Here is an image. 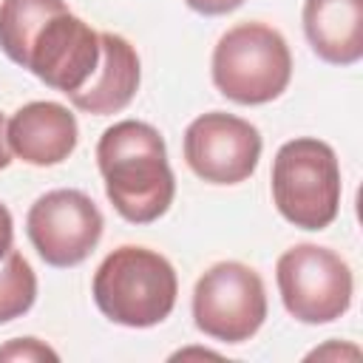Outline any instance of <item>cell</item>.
<instances>
[{
    "label": "cell",
    "instance_id": "cell-1",
    "mask_svg": "<svg viewBox=\"0 0 363 363\" xmlns=\"http://www.w3.org/2000/svg\"><path fill=\"white\" fill-rule=\"evenodd\" d=\"M0 48L65 96L88 85L102 57L99 34L71 14L65 0H3Z\"/></svg>",
    "mask_w": 363,
    "mask_h": 363
},
{
    "label": "cell",
    "instance_id": "cell-2",
    "mask_svg": "<svg viewBox=\"0 0 363 363\" xmlns=\"http://www.w3.org/2000/svg\"><path fill=\"white\" fill-rule=\"evenodd\" d=\"M96 164L105 196L125 221L150 224L170 210L176 179L164 139L153 125L139 119L113 122L96 142Z\"/></svg>",
    "mask_w": 363,
    "mask_h": 363
},
{
    "label": "cell",
    "instance_id": "cell-3",
    "mask_svg": "<svg viewBox=\"0 0 363 363\" xmlns=\"http://www.w3.org/2000/svg\"><path fill=\"white\" fill-rule=\"evenodd\" d=\"M91 289L96 309L108 320L130 329H147L173 312L179 281L164 255L125 244L102 258Z\"/></svg>",
    "mask_w": 363,
    "mask_h": 363
},
{
    "label": "cell",
    "instance_id": "cell-4",
    "mask_svg": "<svg viewBox=\"0 0 363 363\" xmlns=\"http://www.w3.org/2000/svg\"><path fill=\"white\" fill-rule=\"evenodd\" d=\"M340 164L332 145L298 136L278 147L272 159V201L278 213L301 230H323L340 210Z\"/></svg>",
    "mask_w": 363,
    "mask_h": 363
},
{
    "label": "cell",
    "instance_id": "cell-5",
    "mask_svg": "<svg viewBox=\"0 0 363 363\" xmlns=\"http://www.w3.org/2000/svg\"><path fill=\"white\" fill-rule=\"evenodd\" d=\"M292 79L286 40L264 23L233 26L213 48V82L238 105L278 99Z\"/></svg>",
    "mask_w": 363,
    "mask_h": 363
},
{
    "label": "cell",
    "instance_id": "cell-6",
    "mask_svg": "<svg viewBox=\"0 0 363 363\" xmlns=\"http://www.w3.org/2000/svg\"><path fill=\"white\" fill-rule=\"evenodd\" d=\"M286 312L301 323H332L352 306V269L329 247L295 244L275 264Z\"/></svg>",
    "mask_w": 363,
    "mask_h": 363
},
{
    "label": "cell",
    "instance_id": "cell-7",
    "mask_svg": "<svg viewBox=\"0 0 363 363\" xmlns=\"http://www.w3.org/2000/svg\"><path fill=\"white\" fill-rule=\"evenodd\" d=\"M267 318L261 275L241 261L213 264L193 289V320L199 332L221 343L250 340Z\"/></svg>",
    "mask_w": 363,
    "mask_h": 363
},
{
    "label": "cell",
    "instance_id": "cell-8",
    "mask_svg": "<svg viewBox=\"0 0 363 363\" xmlns=\"http://www.w3.org/2000/svg\"><path fill=\"white\" fill-rule=\"evenodd\" d=\"M105 218L99 207L74 187H60L40 196L26 216V233L37 255L51 267L82 264L102 238Z\"/></svg>",
    "mask_w": 363,
    "mask_h": 363
},
{
    "label": "cell",
    "instance_id": "cell-9",
    "mask_svg": "<svg viewBox=\"0 0 363 363\" xmlns=\"http://www.w3.org/2000/svg\"><path fill=\"white\" fill-rule=\"evenodd\" d=\"M184 159L190 170L210 184H238L258 167L261 133L241 116L210 111L187 125Z\"/></svg>",
    "mask_w": 363,
    "mask_h": 363
},
{
    "label": "cell",
    "instance_id": "cell-10",
    "mask_svg": "<svg viewBox=\"0 0 363 363\" xmlns=\"http://www.w3.org/2000/svg\"><path fill=\"white\" fill-rule=\"evenodd\" d=\"M9 150L34 164V167H51L65 162L79 139L77 116L60 105V102H28L20 111L11 113L6 125Z\"/></svg>",
    "mask_w": 363,
    "mask_h": 363
},
{
    "label": "cell",
    "instance_id": "cell-11",
    "mask_svg": "<svg viewBox=\"0 0 363 363\" xmlns=\"http://www.w3.org/2000/svg\"><path fill=\"white\" fill-rule=\"evenodd\" d=\"M99 45H102V57L99 65L94 71V77L88 79V85L77 94H71V105L94 113V116H108V113H119L122 108L130 105V99L139 91V54L136 48L111 31L99 34Z\"/></svg>",
    "mask_w": 363,
    "mask_h": 363
},
{
    "label": "cell",
    "instance_id": "cell-12",
    "mask_svg": "<svg viewBox=\"0 0 363 363\" xmlns=\"http://www.w3.org/2000/svg\"><path fill=\"white\" fill-rule=\"evenodd\" d=\"M303 34L312 51L332 65L363 57V0H303Z\"/></svg>",
    "mask_w": 363,
    "mask_h": 363
},
{
    "label": "cell",
    "instance_id": "cell-13",
    "mask_svg": "<svg viewBox=\"0 0 363 363\" xmlns=\"http://www.w3.org/2000/svg\"><path fill=\"white\" fill-rule=\"evenodd\" d=\"M34 301H37V275L17 250H9L0 258V323L23 318L34 306Z\"/></svg>",
    "mask_w": 363,
    "mask_h": 363
},
{
    "label": "cell",
    "instance_id": "cell-14",
    "mask_svg": "<svg viewBox=\"0 0 363 363\" xmlns=\"http://www.w3.org/2000/svg\"><path fill=\"white\" fill-rule=\"evenodd\" d=\"M0 360L37 363V360H60V354L37 337H17V340H9L6 346H0Z\"/></svg>",
    "mask_w": 363,
    "mask_h": 363
},
{
    "label": "cell",
    "instance_id": "cell-15",
    "mask_svg": "<svg viewBox=\"0 0 363 363\" xmlns=\"http://www.w3.org/2000/svg\"><path fill=\"white\" fill-rule=\"evenodd\" d=\"M193 11L204 14V17H218V14H227V11H235L244 0H184Z\"/></svg>",
    "mask_w": 363,
    "mask_h": 363
},
{
    "label": "cell",
    "instance_id": "cell-16",
    "mask_svg": "<svg viewBox=\"0 0 363 363\" xmlns=\"http://www.w3.org/2000/svg\"><path fill=\"white\" fill-rule=\"evenodd\" d=\"M11 241H14V221H11L9 207L0 201V258L11 250Z\"/></svg>",
    "mask_w": 363,
    "mask_h": 363
},
{
    "label": "cell",
    "instance_id": "cell-17",
    "mask_svg": "<svg viewBox=\"0 0 363 363\" xmlns=\"http://www.w3.org/2000/svg\"><path fill=\"white\" fill-rule=\"evenodd\" d=\"M343 352L360 357L357 346H337V343H329V346H323V349H315V352H309L306 357H343Z\"/></svg>",
    "mask_w": 363,
    "mask_h": 363
},
{
    "label": "cell",
    "instance_id": "cell-18",
    "mask_svg": "<svg viewBox=\"0 0 363 363\" xmlns=\"http://www.w3.org/2000/svg\"><path fill=\"white\" fill-rule=\"evenodd\" d=\"M11 164V150H9V139H6V119L0 113V170Z\"/></svg>",
    "mask_w": 363,
    "mask_h": 363
}]
</instances>
